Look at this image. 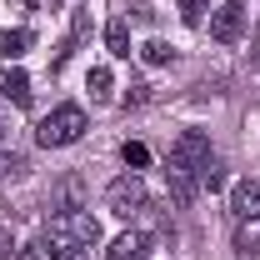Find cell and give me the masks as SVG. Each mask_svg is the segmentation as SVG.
<instances>
[{"label":"cell","instance_id":"obj_1","mask_svg":"<svg viewBox=\"0 0 260 260\" xmlns=\"http://www.w3.org/2000/svg\"><path fill=\"white\" fill-rule=\"evenodd\" d=\"M80 135H85V110H80V105H55V110L35 125V145L60 150V145H75Z\"/></svg>","mask_w":260,"mask_h":260},{"label":"cell","instance_id":"obj_2","mask_svg":"<svg viewBox=\"0 0 260 260\" xmlns=\"http://www.w3.org/2000/svg\"><path fill=\"white\" fill-rule=\"evenodd\" d=\"M45 235H50L55 245H95L100 240V220L90 215V210H80V205H65V210L50 215Z\"/></svg>","mask_w":260,"mask_h":260},{"label":"cell","instance_id":"obj_3","mask_svg":"<svg viewBox=\"0 0 260 260\" xmlns=\"http://www.w3.org/2000/svg\"><path fill=\"white\" fill-rule=\"evenodd\" d=\"M105 205H110V215L135 220V215H145V210H150V190H145V180L130 170V175H120V180H110V185H105Z\"/></svg>","mask_w":260,"mask_h":260},{"label":"cell","instance_id":"obj_4","mask_svg":"<svg viewBox=\"0 0 260 260\" xmlns=\"http://www.w3.org/2000/svg\"><path fill=\"white\" fill-rule=\"evenodd\" d=\"M210 160H215V155H210V135H205V130H180V135H175V145H170V170H185V175L200 180V170Z\"/></svg>","mask_w":260,"mask_h":260},{"label":"cell","instance_id":"obj_5","mask_svg":"<svg viewBox=\"0 0 260 260\" xmlns=\"http://www.w3.org/2000/svg\"><path fill=\"white\" fill-rule=\"evenodd\" d=\"M240 30H245V5H240V0H225V5L215 10V20H210V35H215L220 45H235Z\"/></svg>","mask_w":260,"mask_h":260},{"label":"cell","instance_id":"obj_6","mask_svg":"<svg viewBox=\"0 0 260 260\" xmlns=\"http://www.w3.org/2000/svg\"><path fill=\"white\" fill-rule=\"evenodd\" d=\"M0 100H10L15 110H25V105H30V75H25L20 65L0 70Z\"/></svg>","mask_w":260,"mask_h":260},{"label":"cell","instance_id":"obj_7","mask_svg":"<svg viewBox=\"0 0 260 260\" xmlns=\"http://www.w3.org/2000/svg\"><path fill=\"white\" fill-rule=\"evenodd\" d=\"M230 215L235 220H260V185L255 180H240L230 190Z\"/></svg>","mask_w":260,"mask_h":260},{"label":"cell","instance_id":"obj_8","mask_svg":"<svg viewBox=\"0 0 260 260\" xmlns=\"http://www.w3.org/2000/svg\"><path fill=\"white\" fill-rule=\"evenodd\" d=\"M145 245H150V240L130 230V235H120V240H110V250H105V260H140V255H145Z\"/></svg>","mask_w":260,"mask_h":260},{"label":"cell","instance_id":"obj_9","mask_svg":"<svg viewBox=\"0 0 260 260\" xmlns=\"http://www.w3.org/2000/svg\"><path fill=\"white\" fill-rule=\"evenodd\" d=\"M105 50H110L115 60H130V25L125 20H110V25H105Z\"/></svg>","mask_w":260,"mask_h":260},{"label":"cell","instance_id":"obj_10","mask_svg":"<svg viewBox=\"0 0 260 260\" xmlns=\"http://www.w3.org/2000/svg\"><path fill=\"white\" fill-rule=\"evenodd\" d=\"M30 40H35L30 30H0V55H5V60H20V55L30 50Z\"/></svg>","mask_w":260,"mask_h":260},{"label":"cell","instance_id":"obj_11","mask_svg":"<svg viewBox=\"0 0 260 260\" xmlns=\"http://www.w3.org/2000/svg\"><path fill=\"white\" fill-rule=\"evenodd\" d=\"M140 60H145V65H170L175 50H170L165 40H150V45H140Z\"/></svg>","mask_w":260,"mask_h":260},{"label":"cell","instance_id":"obj_12","mask_svg":"<svg viewBox=\"0 0 260 260\" xmlns=\"http://www.w3.org/2000/svg\"><path fill=\"white\" fill-rule=\"evenodd\" d=\"M85 85H90V95H95V100H110V85H115V80H110V70H105V65H95Z\"/></svg>","mask_w":260,"mask_h":260},{"label":"cell","instance_id":"obj_13","mask_svg":"<svg viewBox=\"0 0 260 260\" xmlns=\"http://www.w3.org/2000/svg\"><path fill=\"white\" fill-rule=\"evenodd\" d=\"M120 160H125V165H135V170H140V165H150V150H145L140 140H125V145H120Z\"/></svg>","mask_w":260,"mask_h":260},{"label":"cell","instance_id":"obj_14","mask_svg":"<svg viewBox=\"0 0 260 260\" xmlns=\"http://www.w3.org/2000/svg\"><path fill=\"white\" fill-rule=\"evenodd\" d=\"M15 260H55V250H50L45 240H30V245H20V250H15Z\"/></svg>","mask_w":260,"mask_h":260},{"label":"cell","instance_id":"obj_15","mask_svg":"<svg viewBox=\"0 0 260 260\" xmlns=\"http://www.w3.org/2000/svg\"><path fill=\"white\" fill-rule=\"evenodd\" d=\"M180 5V20L185 25H200V15H205V0H175Z\"/></svg>","mask_w":260,"mask_h":260},{"label":"cell","instance_id":"obj_16","mask_svg":"<svg viewBox=\"0 0 260 260\" xmlns=\"http://www.w3.org/2000/svg\"><path fill=\"white\" fill-rule=\"evenodd\" d=\"M15 170H20V155L0 145V180H5V175H15Z\"/></svg>","mask_w":260,"mask_h":260},{"label":"cell","instance_id":"obj_17","mask_svg":"<svg viewBox=\"0 0 260 260\" xmlns=\"http://www.w3.org/2000/svg\"><path fill=\"white\" fill-rule=\"evenodd\" d=\"M55 260H90V245H60Z\"/></svg>","mask_w":260,"mask_h":260},{"label":"cell","instance_id":"obj_18","mask_svg":"<svg viewBox=\"0 0 260 260\" xmlns=\"http://www.w3.org/2000/svg\"><path fill=\"white\" fill-rule=\"evenodd\" d=\"M15 250H20V245L10 240V230H0V260H10V255H15Z\"/></svg>","mask_w":260,"mask_h":260},{"label":"cell","instance_id":"obj_19","mask_svg":"<svg viewBox=\"0 0 260 260\" xmlns=\"http://www.w3.org/2000/svg\"><path fill=\"white\" fill-rule=\"evenodd\" d=\"M130 105H145V85H130V95H125V110Z\"/></svg>","mask_w":260,"mask_h":260},{"label":"cell","instance_id":"obj_20","mask_svg":"<svg viewBox=\"0 0 260 260\" xmlns=\"http://www.w3.org/2000/svg\"><path fill=\"white\" fill-rule=\"evenodd\" d=\"M140 260H145V255H140Z\"/></svg>","mask_w":260,"mask_h":260}]
</instances>
